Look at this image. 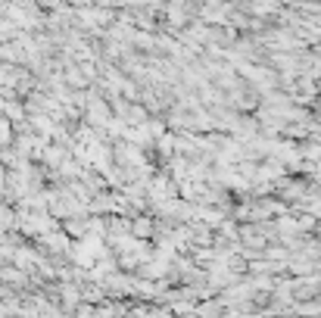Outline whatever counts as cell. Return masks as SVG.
Wrapping results in <instances>:
<instances>
[{"label":"cell","mask_w":321,"mask_h":318,"mask_svg":"<svg viewBox=\"0 0 321 318\" xmlns=\"http://www.w3.org/2000/svg\"><path fill=\"white\" fill-rule=\"evenodd\" d=\"M66 231H69V234H85V231H88V222H85V218H82V222L72 218V222H66Z\"/></svg>","instance_id":"cell-1"},{"label":"cell","mask_w":321,"mask_h":318,"mask_svg":"<svg viewBox=\"0 0 321 318\" xmlns=\"http://www.w3.org/2000/svg\"><path fill=\"white\" fill-rule=\"evenodd\" d=\"M4 225L7 228L13 225V209H0V228H4Z\"/></svg>","instance_id":"cell-2"},{"label":"cell","mask_w":321,"mask_h":318,"mask_svg":"<svg viewBox=\"0 0 321 318\" xmlns=\"http://www.w3.org/2000/svg\"><path fill=\"white\" fill-rule=\"evenodd\" d=\"M69 82L72 85H85V75L78 72V69H69Z\"/></svg>","instance_id":"cell-3"}]
</instances>
